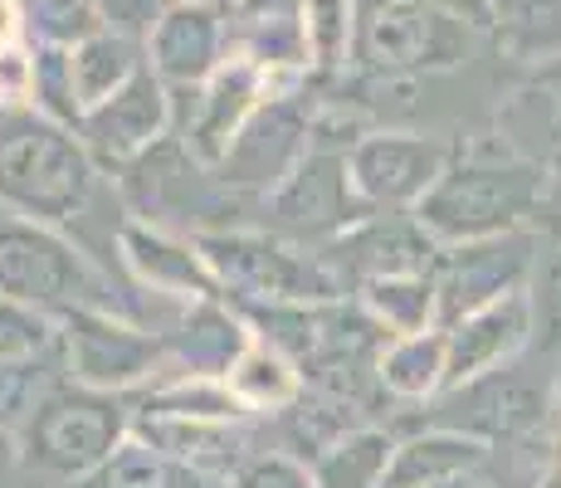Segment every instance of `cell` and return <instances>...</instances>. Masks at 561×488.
Wrapping results in <instances>:
<instances>
[{"mask_svg": "<svg viewBox=\"0 0 561 488\" xmlns=\"http://www.w3.org/2000/svg\"><path fill=\"white\" fill-rule=\"evenodd\" d=\"M493 45L517 64H557L561 0H493Z\"/></svg>", "mask_w": 561, "mask_h": 488, "instance_id": "28", "label": "cell"}, {"mask_svg": "<svg viewBox=\"0 0 561 488\" xmlns=\"http://www.w3.org/2000/svg\"><path fill=\"white\" fill-rule=\"evenodd\" d=\"M308 137H312V117L298 107V93H288V83H284V89L259 107V117L244 127V137L234 143L230 157L220 161L225 181L278 191L298 171V161L312 151Z\"/></svg>", "mask_w": 561, "mask_h": 488, "instance_id": "16", "label": "cell"}, {"mask_svg": "<svg viewBox=\"0 0 561 488\" xmlns=\"http://www.w3.org/2000/svg\"><path fill=\"white\" fill-rule=\"evenodd\" d=\"M425 425L439 430H459V435H473L493 450H513V444H527L547 430L557 410V396L547 382L527 376L523 366H503V372H489L469 386L445 390L439 400H430Z\"/></svg>", "mask_w": 561, "mask_h": 488, "instance_id": "9", "label": "cell"}, {"mask_svg": "<svg viewBox=\"0 0 561 488\" xmlns=\"http://www.w3.org/2000/svg\"><path fill=\"white\" fill-rule=\"evenodd\" d=\"M59 362L64 382L127 396L147 382L157 386V372H167V332L117 308H79L59 318Z\"/></svg>", "mask_w": 561, "mask_h": 488, "instance_id": "7", "label": "cell"}, {"mask_svg": "<svg viewBox=\"0 0 561 488\" xmlns=\"http://www.w3.org/2000/svg\"><path fill=\"white\" fill-rule=\"evenodd\" d=\"M59 352V322L0 293V362H39Z\"/></svg>", "mask_w": 561, "mask_h": 488, "instance_id": "34", "label": "cell"}, {"mask_svg": "<svg viewBox=\"0 0 561 488\" xmlns=\"http://www.w3.org/2000/svg\"><path fill=\"white\" fill-rule=\"evenodd\" d=\"M473 30L449 20L435 0H357L352 73L362 79H420L459 69L473 49Z\"/></svg>", "mask_w": 561, "mask_h": 488, "instance_id": "6", "label": "cell"}, {"mask_svg": "<svg viewBox=\"0 0 561 488\" xmlns=\"http://www.w3.org/2000/svg\"><path fill=\"white\" fill-rule=\"evenodd\" d=\"M230 488H312V469L298 459V454L259 450L254 459L240 464V474L230 479Z\"/></svg>", "mask_w": 561, "mask_h": 488, "instance_id": "37", "label": "cell"}, {"mask_svg": "<svg viewBox=\"0 0 561 488\" xmlns=\"http://www.w3.org/2000/svg\"><path fill=\"white\" fill-rule=\"evenodd\" d=\"M268 211H274V235L284 240H322L332 245L342 230L366 220V205L357 201L347 181V151H318L312 147L298 171L278 191H268Z\"/></svg>", "mask_w": 561, "mask_h": 488, "instance_id": "13", "label": "cell"}, {"mask_svg": "<svg viewBox=\"0 0 561 488\" xmlns=\"http://www.w3.org/2000/svg\"><path fill=\"white\" fill-rule=\"evenodd\" d=\"M196 245L234 308H288V303L347 298L322 249L312 254L274 230H201Z\"/></svg>", "mask_w": 561, "mask_h": 488, "instance_id": "5", "label": "cell"}, {"mask_svg": "<svg viewBox=\"0 0 561 488\" xmlns=\"http://www.w3.org/2000/svg\"><path fill=\"white\" fill-rule=\"evenodd\" d=\"M15 5H20V15H25V30L35 45L73 49L79 39H89L93 30H103L93 0H15Z\"/></svg>", "mask_w": 561, "mask_h": 488, "instance_id": "32", "label": "cell"}, {"mask_svg": "<svg viewBox=\"0 0 561 488\" xmlns=\"http://www.w3.org/2000/svg\"><path fill=\"white\" fill-rule=\"evenodd\" d=\"M439 488H508L503 479H493V469L489 474H473V479H459V484H439Z\"/></svg>", "mask_w": 561, "mask_h": 488, "instance_id": "41", "label": "cell"}, {"mask_svg": "<svg viewBox=\"0 0 561 488\" xmlns=\"http://www.w3.org/2000/svg\"><path fill=\"white\" fill-rule=\"evenodd\" d=\"M489 469H493V444L459 435V430L420 425L396 444L386 488H439V484H459Z\"/></svg>", "mask_w": 561, "mask_h": 488, "instance_id": "22", "label": "cell"}, {"mask_svg": "<svg viewBox=\"0 0 561 488\" xmlns=\"http://www.w3.org/2000/svg\"><path fill=\"white\" fill-rule=\"evenodd\" d=\"M30 107L54 117L64 127H79L83 107L73 93V69H69V49L59 45H35V79H30Z\"/></svg>", "mask_w": 561, "mask_h": 488, "instance_id": "33", "label": "cell"}, {"mask_svg": "<svg viewBox=\"0 0 561 488\" xmlns=\"http://www.w3.org/2000/svg\"><path fill=\"white\" fill-rule=\"evenodd\" d=\"M133 410H142V416H181V420H230V425L254 416L225 376H167V382L147 386Z\"/></svg>", "mask_w": 561, "mask_h": 488, "instance_id": "29", "label": "cell"}, {"mask_svg": "<svg viewBox=\"0 0 561 488\" xmlns=\"http://www.w3.org/2000/svg\"><path fill=\"white\" fill-rule=\"evenodd\" d=\"M133 435L225 484L240 474L244 459L259 454L244 420L230 425V420H181V416H142V410H133Z\"/></svg>", "mask_w": 561, "mask_h": 488, "instance_id": "21", "label": "cell"}, {"mask_svg": "<svg viewBox=\"0 0 561 488\" xmlns=\"http://www.w3.org/2000/svg\"><path fill=\"white\" fill-rule=\"evenodd\" d=\"M99 161L79 133L35 107L0 103V205L25 220L73 230L99 205Z\"/></svg>", "mask_w": 561, "mask_h": 488, "instance_id": "1", "label": "cell"}, {"mask_svg": "<svg viewBox=\"0 0 561 488\" xmlns=\"http://www.w3.org/2000/svg\"><path fill=\"white\" fill-rule=\"evenodd\" d=\"M0 293L54 322L79 308L127 313L113 274L93 259L89 245L15 211H0Z\"/></svg>", "mask_w": 561, "mask_h": 488, "instance_id": "3", "label": "cell"}, {"mask_svg": "<svg viewBox=\"0 0 561 488\" xmlns=\"http://www.w3.org/2000/svg\"><path fill=\"white\" fill-rule=\"evenodd\" d=\"M133 435V406L107 390H89L79 382H54L35 400L30 420L20 425V464L39 479L69 488L89 479L113 459V450Z\"/></svg>", "mask_w": 561, "mask_h": 488, "instance_id": "4", "label": "cell"}, {"mask_svg": "<svg viewBox=\"0 0 561 488\" xmlns=\"http://www.w3.org/2000/svg\"><path fill=\"white\" fill-rule=\"evenodd\" d=\"M220 5H225V0H220Z\"/></svg>", "mask_w": 561, "mask_h": 488, "instance_id": "45", "label": "cell"}, {"mask_svg": "<svg viewBox=\"0 0 561 488\" xmlns=\"http://www.w3.org/2000/svg\"><path fill=\"white\" fill-rule=\"evenodd\" d=\"M537 488H561V474H547V479L537 484Z\"/></svg>", "mask_w": 561, "mask_h": 488, "instance_id": "42", "label": "cell"}, {"mask_svg": "<svg viewBox=\"0 0 561 488\" xmlns=\"http://www.w3.org/2000/svg\"><path fill=\"white\" fill-rule=\"evenodd\" d=\"M396 440L391 430L381 425H357L347 430L342 440H332L318 459L308 464L312 469V488H386V474H391L396 459Z\"/></svg>", "mask_w": 561, "mask_h": 488, "instance_id": "24", "label": "cell"}, {"mask_svg": "<svg viewBox=\"0 0 561 488\" xmlns=\"http://www.w3.org/2000/svg\"><path fill=\"white\" fill-rule=\"evenodd\" d=\"M49 386L54 382L45 372V356L39 362H0V435H20V425Z\"/></svg>", "mask_w": 561, "mask_h": 488, "instance_id": "35", "label": "cell"}, {"mask_svg": "<svg viewBox=\"0 0 561 488\" xmlns=\"http://www.w3.org/2000/svg\"><path fill=\"white\" fill-rule=\"evenodd\" d=\"M15 45H30V30H25V15H20L15 0H0V54L15 49Z\"/></svg>", "mask_w": 561, "mask_h": 488, "instance_id": "40", "label": "cell"}, {"mask_svg": "<svg viewBox=\"0 0 561 488\" xmlns=\"http://www.w3.org/2000/svg\"><path fill=\"white\" fill-rule=\"evenodd\" d=\"M547 177L537 161L503 151H455L435 191L415 205V220L435 245H469L489 235L527 230L542 215Z\"/></svg>", "mask_w": 561, "mask_h": 488, "instance_id": "2", "label": "cell"}, {"mask_svg": "<svg viewBox=\"0 0 561 488\" xmlns=\"http://www.w3.org/2000/svg\"><path fill=\"white\" fill-rule=\"evenodd\" d=\"M79 143L99 161V171H127L147 161L171 137V89L147 69H137L113 98L79 117Z\"/></svg>", "mask_w": 561, "mask_h": 488, "instance_id": "12", "label": "cell"}, {"mask_svg": "<svg viewBox=\"0 0 561 488\" xmlns=\"http://www.w3.org/2000/svg\"><path fill=\"white\" fill-rule=\"evenodd\" d=\"M69 488H230V484L210 479V474H201V469H191V464L152 450L147 440L127 435L103 469H93L89 479H79Z\"/></svg>", "mask_w": 561, "mask_h": 488, "instance_id": "27", "label": "cell"}, {"mask_svg": "<svg viewBox=\"0 0 561 488\" xmlns=\"http://www.w3.org/2000/svg\"><path fill=\"white\" fill-rule=\"evenodd\" d=\"M352 30H357V0H308V73L318 79L347 73Z\"/></svg>", "mask_w": 561, "mask_h": 488, "instance_id": "31", "label": "cell"}, {"mask_svg": "<svg viewBox=\"0 0 561 488\" xmlns=\"http://www.w3.org/2000/svg\"><path fill=\"white\" fill-rule=\"evenodd\" d=\"M449 386H469L489 372H503L513 366L527 347L537 342V322H533V298L527 293H513L503 303H489V308L469 313V318L449 322Z\"/></svg>", "mask_w": 561, "mask_h": 488, "instance_id": "18", "label": "cell"}, {"mask_svg": "<svg viewBox=\"0 0 561 488\" xmlns=\"http://www.w3.org/2000/svg\"><path fill=\"white\" fill-rule=\"evenodd\" d=\"M234 386V396L254 410V416H274V410H288L298 396L308 390L304 372L294 366V356L278 352L274 342H264L254 332V342L244 347V356L234 362V372L225 376Z\"/></svg>", "mask_w": 561, "mask_h": 488, "instance_id": "30", "label": "cell"}, {"mask_svg": "<svg viewBox=\"0 0 561 488\" xmlns=\"http://www.w3.org/2000/svg\"><path fill=\"white\" fill-rule=\"evenodd\" d=\"M230 54L254 59L274 79H294L308 64V0H230Z\"/></svg>", "mask_w": 561, "mask_h": 488, "instance_id": "20", "label": "cell"}, {"mask_svg": "<svg viewBox=\"0 0 561 488\" xmlns=\"http://www.w3.org/2000/svg\"><path fill=\"white\" fill-rule=\"evenodd\" d=\"M376 386L381 396L401 400V406H430L445 396L449 386V332L430 328L415 338H391L376 362Z\"/></svg>", "mask_w": 561, "mask_h": 488, "instance_id": "23", "label": "cell"}, {"mask_svg": "<svg viewBox=\"0 0 561 488\" xmlns=\"http://www.w3.org/2000/svg\"><path fill=\"white\" fill-rule=\"evenodd\" d=\"M230 59V15L220 0H171L147 35V64L167 89H201Z\"/></svg>", "mask_w": 561, "mask_h": 488, "instance_id": "15", "label": "cell"}, {"mask_svg": "<svg viewBox=\"0 0 561 488\" xmlns=\"http://www.w3.org/2000/svg\"><path fill=\"white\" fill-rule=\"evenodd\" d=\"M527 298H533L537 342L552 347V352H561V245L557 249H542Z\"/></svg>", "mask_w": 561, "mask_h": 488, "instance_id": "36", "label": "cell"}, {"mask_svg": "<svg viewBox=\"0 0 561 488\" xmlns=\"http://www.w3.org/2000/svg\"><path fill=\"white\" fill-rule=\"evenodd\" d=\"M537 259H542L537 225L489 235V240H469V245H439V259L430 269L439 293V328L489 308V303L513 298V293H527L537 274Z\"/></svg>", "mask_w": 561, "mask_h": 488, "instance_id": "10", "label": "cell"}, {"mask_svg": "<svg viewBox=\"0 0 561 488\" xmlns=\"http://www.w3.org/2000/svg\"><path fill=\"white\" fill-rule=\"evenodd\" d=\"M288 79H274L268 69H259L254 59H230L215 69L210 83L201 89H171V137L181 143L196 167L220 171V161L234 151L244 137V127L259 117V107L268 103Z\"/></svg>", "mask_w": 561, "mask_h": 488, "instance_id": "8", "label": "cell"}, {"mask_svg": "<svg viewBox=\"0 0 561 488\" xmlns=\"http://www.w3.org/2000/svg\"><path fill=\"white\" fill-rule=\"evenodd\" d=\"M352 298L371 313V322L386 338H415V332L439 328V293H435V274H391L362 284Z\"/></svg>", "mask_w": 561, "mask_h": 488, "instance_id": "26", "label": "cell"}, {"mask_svg": "<svg viewBox=\"0 0 561 488\" xmlns=\"http://www.w3.org/2000/svg\"><path fill=\"white\" fill-rule=\"evenodd\" d=\"M117 264L137 279L142 288L161 293L176 303H196V298H225L215 284L210 264H205L196 240L161 230L152 220H123L117 225Z\"/></svg>", "mask_w": 561, "mask_h": 488, "instance_id": "17", "label": "cell"}, {"mask_svg": "<svg viewBox=\"0 0 561 488\" xmlns=\"http://www.w3.org/2000/svg\"><path fill=\"white\" fill-rule=\"evenodd\" d=\"M0 211H5V205H0Z\"/></svg>", "mask_w": 561, "mask_h": 488, "instance_id": "44", "label": "cell"}, {"mask_svg": "<svg viewBox=\"0 0 561 488\" xmlns=\"http://www.w3.org/2000/svg\"><path fill=\"white\" fill-rule=\"evenodd\" d=\"M455 147L425 133H362L347 147V181L371 215L415 211L449 171Z\"/></svg>", "mask_w": 561, "mask_h": 488, "instance_id": "11", "label": "cell"}, {"mask_svg": "<svg viewBox=\"0 0 561 488\" xmlns=\"http://www.w3.org/2000/svg\"><path fill=\"white\" fill-rule=\"evenodd\" d=\"M69 69H73V93H79V107H99L103 98H113L133 79L137 69H147V45L117 35V30H93L89 39L69 49Z\"/></svg>", "mask_w": 561, "mask_h": 488, "instance_id": "25", "label": "cell"}, {"mask_svg": "<svg viewBox=\"0 0 561 488\" xmlns=\"http://www.w3.org/2000/svg\"><path fill=\"white\" fill-rule=\"evenodd\" d=\"M99 5V20L103 30H117V35L137 39V45H147V35L157 30L161 10L171 5V0H93Z\"/></svg>", "mask_w": 561, "mask_h": 488, "instance_id": "38", "label": "cell"}, {"mask_svg": "<svg viewBox=\"0 0 561 488\" xmlns=\"http://www.w3.org/2000/svg\"><path fill=\"white\" fill-rule=\"evenodd\" d=\"M225 5H230V0H225Z\"/></svg>", "mask_w": 561, "mask_h": 488, "instance_id": "43", "label": "cell"}, {"mask_svg": "<svg viewBox=\"0 0 561 488\" xmlns=\"http://www.w3.org/2000/svg\"><path fill=\"white\" fill-rule=\"evenodd\" d=\"M449 20L469 25L473 35H493V0H435Z\"/></svg>", "mask_w": 561, "mask_h": 488, "instance_id": "39", "label": "cell"}, {"mask_svg": "<svg viewBox=\"0 0 561 488\" xmlns=\"http://www.w3.org/2000/svg\"><path fill=\"white\" fill-rule=\"evenodd\" d=\"M250 342H254L250 318L230 298L181 303L176 328L167 332V372L171 376H230Z\"/></svg>", "mask_w": 561, "mask_h": 488, "instance_id": "19", "label": "cell"}, {"mask_svg": "<svg viewBox=\"0 0 561 488\" xmlns=\"http://www.w3.org/2000/svg\"><path fill=\"white\" fill-rule=\"evenodd\" d=\"M322 259L342 279V288L357 293L362 284H376V279L391 274H430L439 259V245L415 220V211H381L357 220L352 230H342L332 245H322Z\"/></svg>", "mask_w": 561, "mask_h": 488, "instance_id": "14", "label": "cell"}]
</instances>
